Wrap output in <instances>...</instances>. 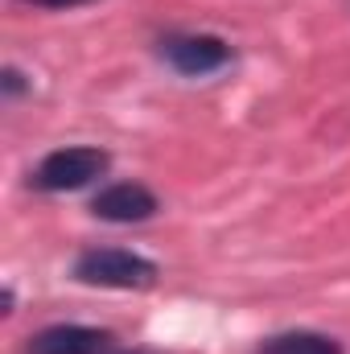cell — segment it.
I'll use <instances>...</instances> for the list:
<instances>
[{
	"mask_svg": "<svg viewBox=\"0 0 350 354\" xmlns=\"http://www.w3.org/2000/svg\"><path fill=\"white\" fill-rule=\"evenodd\" d=\"M75 276L95 288H149L157 280V264L128 248H95L75 260Z\"/></svg>",
	"mask_w": 350,
	"mask_h": 354,
	"instance_id": "1",
	"label": "cell"
},
{
	"mask_svg": "<svg viewBox=\"0 0 350 354\" xmlns=\"http://www.w3.org/2000/svg\"><path fill=\"white\" fill-rule=\"evenodd\" d=\"M107 169V153L91 149V145H71V149H54L50 157H42V165L33 169V185L46 194H66V189H83Z\"/></svg>",
	"mask_w": 350,
	"mask_h": 354,
	"instance_id": "2",
	"label": "cell"
},
{
	"mask_svg": "<svg viewBox=\"0 0 350 354\" xmlns=\"http://www.w3.org/2000/svg\"><path fill=\"white\" fill-rule=\"evenodd\" d=\"M161 58L177 75L202 79V75H214L231 62V46L223 37H210V33H177V37L161 41Z\"/></svg>",
	"mask_w": 350,
	"mask_h": 354,
	"instance_id": "3",
	"label": "cell"
},
{
	"mask_svg": "<svg viewBox=\"0 0 350 354\" xmlns=\"http://www.w3.org/2000/svg\"><path fill=\"white\" fill-rule=\"evenodd\" d=\"M91 210L103 223H145L157 214V194L140 181H116V185H103L95 194Z\"/></svg>",
	"mask_w": 350,
	"mask_h": 354,
	"instance_id": "4",
	"label": "cell"
},
{
	"mask_svg": "<svg viewBox=\"0 0 350 354\" xmlns=\"http://www.w3.org/2000/svg\"><path fill=\"white\" fill-rule=\"evenodd\" d=\"M111 346L116 334L95 326H50L37 338H29V354H107Z\"/></svg>",
	"mask_w": 350,
	"mask_h": 354,
	"instance_id": "5",
	"label": "cell"
},
{
	"mask_svg": "<svg viewBox=\"0 0 350 354\" xmlns=\"http://www.w3.org/2000/svg\"><path fill=\"white\" fill-rule=\"evenodd\" d=\"M256 354H342V346L330 334H313V330H288L268 338Z\"/></svg>",
	"mask_w": 350,
	"mask_h": 354,
	"instance_id": "6",
	"label": "cell"
},
{
	"mask_svg": "<svg viewBox=\"0 0 350 354\" xmlns=\"http://www.w3.org/2000/svg\"><path fill=\"white\" fill-rule=\"evenodd\" d=\"M25 4H37V8H75V4H91V0H25Z\"/></svg>",
	"mask_w": 350,
	"mask_h": 354,
	"instance_id": "7",
	"label": "cell"
},
{
	"mask_svg": "<svg viewBox=\"0 0 350 354\" xmlns=\"http://www.w3.org/2000/svg\"><path fill=\"white\" fill-rule=\"evenodd\" d=\"M107 354H145V351H124V346L116 342V346H111V351H107Z\"/></svg>",
	"mask_w": 350,
	"mask_h": 354,
	"instance_id": "8",
	"label": "cell"
}]
</instances>
